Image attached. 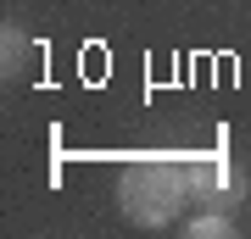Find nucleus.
<instances>
[{
	"mask_svg": "<svg viewBox=\"0 0 251 239\" xmlns=\"http://www.w3.org/2000/svg\"><path fill=\"white\" fill-rule=\"evenodd\" d=\"M184 195H190L184 161L145 156V161H128L123 178H117V206H123L140 228H162V222H173L179 206H184Z\"/></svg>",
	"mask_w": 251,
	"mask_h": 239,
	"instance_id": "f257e3e1",
	"label": "nucleus"
},
{
	"mask_svg": "<svg viewBox=\"0 0 251 239\" xmlns=\"http://www.w3.org/2000/svg\"><path fill=\"white\" fill-rule=\"evenodd\" d=\"M184 178H190V195L196 200H234L240 195V173H234V161L224 156H196V161H184Z\"/></svg>",
	"mask_w": 251,
	"mask_h": 239,
	"instance_id": "f03ea898",
	"label": "nucleus"
},
{
	"mask_svg": "<svg viewBox=\"0 0 251 239\" xmlns=\"http://www.w3.org/2000/svg\"><path fill=\"white\" fill-rule=\"evenodd\" d=\"M190 234H196V239H229V234H234V222H229V217H218V212H206V217L190 222Z\"/></svg>",
	"mask_w": 251,
	"mask_h": 239,
	"instance_id": "7ed1b4c3",
	"label": "nucleus"
},
{
	"mask_svg": "<svg viewBox=\"0 0 251 239\" xmlns=\"http://www.w3.org/2000/svg\"><path fill=\"white\" fill-rule=\"evenodd\" d=\"M23 50H28V39L17 34V28H6V67H17V62H23Z\"/></svg>",
	"mask_w": 251,
	"mask_h": 239,
	"instance_id": "20e7f679",
	"label": "nucleus"
}]
</instances>
